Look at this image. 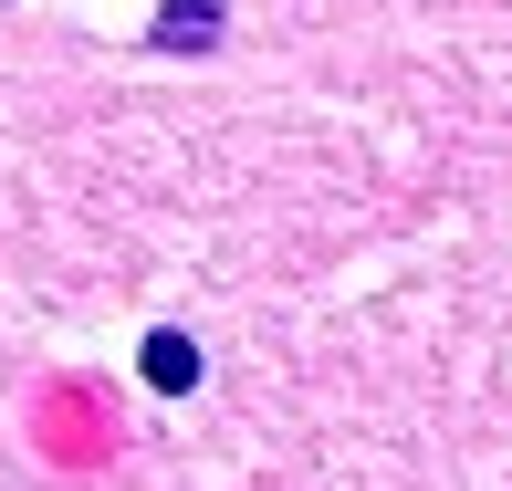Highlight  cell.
Instances as JSON below:
<instances>
[{"label":"cell","instance_id":"1","mask_svg":"<svg viewBox=\"0 0 512 491\" xmlns=\"http://www.w3.org/2000/svg\"><path fill=\"white\" fill-rule=\"evenodd\" d=\"M157 42H168V53H209V42H220V0H168V11H157Z\"/></svg>","mask_w":512,"mask_h":491},{"label":"cell","instance_id":"2","mask_svg":"<svg viewBox=\"0 0 512 491\" xmlns=\"http://www.w3.org/2000/svg\"><path fill=\"white\" fill-rule=\"evenodd\" d=\"M147 387H157V397L199 387V345H189V335H147Z\"/></svg>","mask_w":512,"mask_h":491}]
</instances>
